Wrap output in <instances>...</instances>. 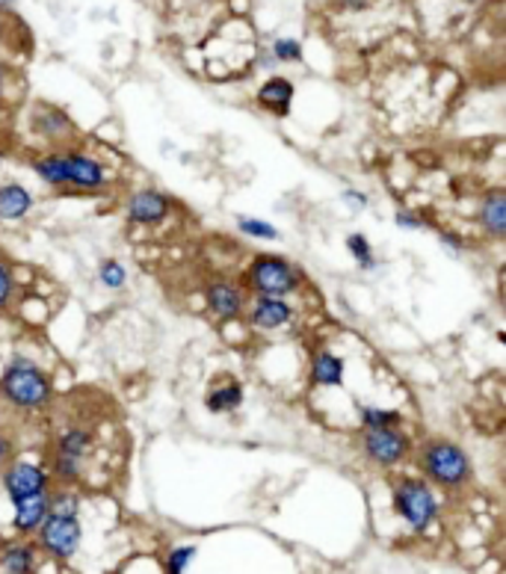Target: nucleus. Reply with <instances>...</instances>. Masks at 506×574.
Returning <instances> with one entry per match:
<instances>
[{
	"label": "nucleus",
	"mask_w": 506,
	"mask_h": 574,
	"mask_svg": "<svg viewBox=\"0 0 506 574\" xmlns=\"http://www.w3.org/2000/svg\"><path fill=\"white\" fill-rule=\"evenodd\" d=\"M33 172L39 175L48 187L62 190L66 187V169H62V151L54 149L48 154H39V158H33Z\"/></svg>",
	"instance_id": "obj_21"
},
{
	"label": "nucleus",
	"mask_w": 506,
	"mask_h": 574,
	"mask_svg": "<svg viewBox=\"0 0 506 574\" xmlns=\"http://www.w3.org/2000/svg\"><path fill=\"white\" fill-rule=\"evenodd\" d=\"M438 240H441V246L450 249V252H457V255H459V252H465V246H468L465 240L459 238L457 231H450V228H445V231L438 234Z\"/></svg>",
	"instance_id": "obj_31"
},
{
	"label": "nucleus",
	"mask_w": 506,
	"mask_h": 574,
	"mask_svg": "<svg viewBox=\"0 0 506 574\" xmlns=\"http://www.w3.org/2000/svg\"><path fill=\"white\" fill-rule=\"evenodd\" d=\"M39 569V548L24 539L7 542L0 548V574H36Z\"/></svg>",
	"instance_id": "obj_15"
},
{
	"label": "nucleus",
	"mask_w": 506,
	"mask_h": 574,
	"mask_svg": "<svg viewBox=\"0 0 506 574\" xmlns=\"http://www.w3.org/2000/svg\"><path fill=\"white\" fill-rule=\"evenodd\" d=\"M347 252L356 257V264L365 269V273H373V269H379L377 252H373V246H370V240L365 238V234L353 231V234L347 238Z\"/></svg>",
	"instance_id": "obj_22"
},
{
	"label": "nucleus",
	"mask_w": 506,
	"mask_h": 574,
	"mask_svg": "<svg viewBox=\"0 0 506 574\" xmlns=\"http://www.w3.org/2000/svg\"><path fill=\"white\" fill-rule=\"evenodd\" d=\"M62 169H66V187H74L80 193H101L107 187V169L90 151L60 149Z\"/></svg>",
	"instance_id": "obj_9"
},
{
	"label": "nucleus",
	"mask_w": 506,
	"mask_h": 574,
	"mask_svg": "<svg viewBox=\"0 0 506 574\" xmlns=\"http://www.w3.org/2000/svg\"><path fill=\"white\" fill-rule=\"evenodd\" d=\"M205 306L219 323H231L246 314V297H243V287L234 285L231 278L214 276L205 285Z\"/></svg>",
	"instance_id": "obj_10"
},
{
	"label": "nucleus",
	"mask_w": 506,
	"mask_h": 574,
	"mask_svg": "<svg viewBox=\"0 0 506 574\" xmlns=\"http://www.w3.org/2000/svg\"><path fill=\"white\" fill-rule=\"evenodd\" d=\"M50 513L60 515H80V495L69 485H62L57 492H50Z\"/></svg>",
	"instance_id": "obj_27"
},
{
	"label": "nucleus",
	"mask_w": 506,
	"mask_h": 574,
	"mask_svg": "<svg viewBox=\"0 0 506 574\" xmlns=\"http://www.w3.org/2000/svg\"><path fill=\"white\" fill-rule=\"evenodd\" d=\"M308 377L318 388H337L344 382V358H337L329 349H318L308 367Z\"/></svg>",
	"instance_id": "obj_18"
},
{
	"label": "nucleus",
	"mask_w": 506,
	"mask_h": 574,
	"mask_svg": "<svg viewBox=\"0 0 506 574\" xmlns=\"http://www.w3.org/2000/svg\"><path fill=\"white\" fill-rule=\"evenodd\" d=\"M80 539H83L80 515L48 513V518L36 530V548L50 560H71L78 554Z\"/></svg>",
	"instance_id": "obj_6"
},
{
	"label": "nucleus",
	"mask_w": 506,
	"mask_h": 574,
	"mask_svg": "<svg viewBox=\"0 0 506 574\" xmlns=\"http://www.w3.org/2000/svg\"><path fill=\"white\" fill-rule=\"evenodd\" d=\"M31 128L36 137L48 139V142H66L74 134V122L69 113L54 104H36L31 110Z\"/></svg>",
	"instance_id": "obj_12"
},
{
	"label": "nucleus",
	"mask_w": 506,
	"mask_h": 574,
	"mask_svg": "<svg viewBox=\"0 0 506 574\" xmlns=\"http://www.w3.org/2000/svg\"><path fill=\"white\" fill-rule=\"evenodd\" d=\"M394 513L412 533H427L438 518L436 489L424 477H403L391 495Z\"/></svg>",
	"instance_id": "obj_5"
},
{
	"label": "nucleus",
	"mask_w": 506,
	"mask_h": 574,
	"mask_svg": "<svg viewBox=\"0 0 506 574\" xmlns=\"http://www.w3.org/2000/svg\"><path fill=\"white\" fill-rule=\"evenodd\" d=\"M33 210L31 190L19 184V181H7L0 184V219L3 222H19Z\"/></svg>",
	"instance_id": "obj_17"
},
{
	"label": "nucleus",
	"mask_w": 506,
	"mask_h": 574,
	"mask_svg": "<svg viewBox=\"0 0 506 574\" xmlns=\"http://www.w3.org/2000/svg\"><path fill=\"white\" fill-rule=\"evenodd\" d=\"M12 0H0V7H10Z\"/></svg>",
	"instance_id": "obj_36"
},
{
	"label": "nucleus",
	"mask_w": 506,
	"mask_h": 574,
	"mask_svg": "<svg viewBox=\"0 0 506 574\" xmlns=\"http://www.w3.org/2000/svg\"><path fill=\"white\" fill-rule=\"evenodd\" d=\"M10 456H12V441L7 436H0V468L10 462Z\"/></svg>",
	"instance_id": "obj_33"
},
{
	"label": "nucleus",
	"mask_w": 506,
	"mask_h": 574,
	"mask_svg": "<svg viewBox=\"0 0 506 574\" xmlns=\"http://www.w3.org/2000/svg\"><path fill=\"white\" fill-rule=\"evenodd\" d=\"M294 320V306L288 299L276 297H255L249 302V323L261 332H276L285 329Z\"/></svg>",
	"instance_id": "obj_13"
},
{
	"label": "nucleus",
	"mask_w": 506,
	"mask_h": 574,
	"mask_svg": "<svg viewBox=\"0 0 506 574\" xmlns=\"http://www.w3.org/2000/svg\"><path fill=\"white\" fill-rule=\"evenodd\" d=\"M361 454L379 468H398L412 454V438L403 433V426H388V429H361Z\"/></svg>",
	"instance_id": "obj_7"
},
{
	"label": "nucleus",
	"mask_w": 506,
	"mask_h": 574,
	"mask_svg": "<svg viewBox=\"0 0 506 574\" xmlns=\"http://www.w3.org/2000/svg\"><path fill=\"white\" fill-rule=\"evenodd\" d=\"M205 406L214 415H231V412H238L243 406V386L240 382H222L208 394L205 400Z\"/></svg>",
	"instance_id": "obj_20"
},
{
	"label": "nucleus",
	"mask_w": 506,
	"mask_h": 574,
	"mask_svg": "<svg viewBox=\"0 0 506 574\" xmlns=\"http://www.w3.org/2000/svg\"><path fill=\"white\" fill-rule=\"evenodd\" d=\"M0 400L19 412H42L54 403V382L33 358H12L0 374Z\"/></svg>",
	"instance_id": "obj_1"
},
{
	"label": "nucleus",
	"mask_w": 506,
	"mask_h": 574,
	"mask_svg": "<svg viewBox=\"0 0 506 574\" xmlns=\"http://www.w3.org/2000/svg\"><path fill=\"white\" fill-rule=\"evenodd\" d=\"M269 54L276 62H299L302 60V45L297 39H276Z\"/></svg>",
	"instance_id": "obj_28"
},
{
	"label": "nucleus",
	"mask_w": 506,
	"mask_h": 574,
	"mask_svg": "<svg viewBox=\"0 0 506 574\" xmlns=\"http://www.w3.org/2000/svg\"><path fill=\"white\" fill-rule=\"evenodd\" d=\"M99 282L107 290H122V287L128 285V269L122 267V261H116V257H107V261H101Z\"/></svg>",
	"instance_id": "obj_25"
},
{
	"label": "nucleus",
	"mask_w": 506,
	"mask_h": 574,
	"mask_svg": "<svg viewBox=\"0 0 506 574\" xmlns=\"http://www.w3.org/2000/svg\"><path fill=\"white\" fill-rule=\"evenodd\" d=\"M417 466L424 471V480L429 485H438V489H447V492H459L471 483L474 477V466L471 459L457 441L450 438H429L421 445V454H417Z\"/></svg>",
	"instance_id": "obj_2"
},
{
	"label": "nucleus",
	"mask_w": 506,
	"mask_h": 574,
	"mask_svg": "<svg viewBox=\"0 0 506 574\" xmlns=\"http://www.w3.org/2000/svg\"><path fill=\"white\" fill-rule=\"evenodd\" d=\"M238 231H240V234H246V238H255V240H278V238H281L276 226H269L267 219H255V217H238Z\"/></svg>",
	"instance_id": "obj_26"
},
{
	"label": "nucleus",
	"mask_w": 506,
	"mask_h": 574,
	"mask_svg": "<svg viewBox=\"0 0 506 574\" xmlns=\"http://www.w3.org/2000/svg\"><path fill=\"white\" fill-rule=\"evenodd\" d=\"M294 101V83L285 78H269L258 90V104L269 113H276L278 119H285Z\"/></svg>",
	"instance_id": "obj_19"
},
{
	"label": "nucleus",
	"mask_w": 506,
	"mask_h": 574,
	"mask_svg": "<svg viewBox=\"0 0 506 574\" xmlns=\"http://www.w3.org/2000/svg\"><path fill=\"white\" fill-rule=\"evenodd\" d=\"M344 202H349V205H358V208H365V205H368L370 198H368V193H358V190H344Z\"/></svg>",
	"instance_id": "obj_32"
},
{
	"label": "nucleus",
	"mask_w": 506,
	"mask_h": 574,
	"mask_svg": "<svg viewBox=\"0 0 506 574\" xmlns=\"http://www.w3.org/2000/svg\"><path fill=\"white\" fill-rule=\"evenodd\" d=\"M388 426H403V415L398 409L361 406V429H388Z\"/></svg>",
	"instance_id": "obj_23"
},
{
	"label": "nucleus",
	"mask_w": 506,
	"mask_h": 574,
	"mask_svg": "<svg viewBox=\"0 0 506 574\" xmlns=\"http://www.w3.org/2000/svg\"><path fill=\"white\" fill-rule=\"evenodd\" d=\"M95 454V436L90 426L74 424L66 426L57 441H54V454H50V480H57L60 485H78L87 474V462Z\"/></svg>",
	"instance_id": "obj_3"
},
{
	"label": "nucleus",
	"mask_w": 506,
	"mask_h": 574,
	"mask_svg": "<svg viewBox=\"0 0 506 574\" xmlns=\"http://www.w3.org/2000/svg\"><path fill=\"white\" fill-rule=\"evenodd\" d=\"M15 506V518H12V527H15V533L24 536V539H31L36 536V530L42 527V521L48 518L50 513V492H42V495L24 497Z\"/></svg>",
	"instance_id": "obj_14"
},
{
	"label": "nucleus",
	"mask_w": 506,
	"mask_h": 574,
	"mask_svg": "<svg viewBox=\"0 0 506 574\" xmlns=\"http://www.w3.org/2000/svg\"><path fill=\"white\" fill-rule=\"evenodd\" d=\"M196 554H199L196 544H175V548H169L163 569H166V574H187L189 563L196 560Z\"/></svg>",
	"instance_id": "obj_24"
},
{
	"label": "nucleus",
	"mask_w": 506,
	"mask_h": 574,
	"mask_svg": "<svg viewBox=\"0 0 506 574\" xmlns=\"http://www.w3.org/2000/svg\"><path fill=\"white\" fill-rule=\"evenodd\" d=\"M344 3H347L349 10H365L368 7V0H344Z\"/></svg>",
	"instance_id": "obj_34"
},
{
	"label": "nucleus",
	"mask_w": 506,
	"mask_h": 574,
	"mask_svg": "<svg viewBox=\"0 0 506 574\" xmlns=\"http://www.w3.org/2000/svg\"><path fill=\"white\" fill-rule=\"evenodd\" d=\"M15 297V276H12V267L0 257V308H7Z\"/></svg>",
	"instance_id": "obj_29"
},
{
	"label": "nucleus",
	"mask_w": 506,
	"mask_h": 574,
	"mask_svg": "<svg viewBox=\"0 0 506 574\" xmlns=\"http://www.w3.org/2000/svg\"><path fill=\"white\" fill-rule=\"evenodd\" d=\"M243 285L255 297L288 299L302 287V269L281 255H255L243 273Z\"/></svg>",
	"instance_id": "obj_4"
},
{
	"label": "nucleus",
	"mask_w": 506,
	"mask_h": 574,
	"mask_svg": "<svg viewBox=\"0 0 506 574\" xmlns=\"http://www.w3.org/2000/svg\"><path fill=\"white\" fill-rule=\"evenodd\" d=\"M476 219L492 240L506 238V193L504 190H488L480 208H476Z\"/></svg>",
	"instance_id": "obj_16"
},
{
	"label": "nucleus",
	"mask_w": 506,
	"mask_h": 574,
	"mask_svg": "<svg viewBox=\"0 0 506 574\" xmlns=\"http://www.w3.org/2000/svg\"><path fill=\"white\" fill-rule=\"evenodd\" d=\"M0 92H3V69H0Z\"/></svg>",
	"instance_id": "obj_35"
},
{
	"label": "nucleus",
	"mask_w": 506,
	"mask_h": 574,
	"mask_svg": "<svg viewBox=\"0 0 506 574\" xmlns=\"http://www.w3.org/2000/svg\"><path fill=\"white\" fill-rule=\"evenodd\" d=\"M125 217H128L130 226L158 228L160 222H166L172 217V198L154 187L137 190L125 205Z\"/></svg>",
	"instance_id": "obj_11"
},
{
	"label": "nucleus",
	"mask_w": 506,
	"mask_h": 574,
	"mask_svg": "<svg viewBox=\"0 0 506 574\" xmlns=\"http://www.w3.org/2000/svg\"><path fill=\"white\" fill-rule=\"evenodd\" d=\"M0 485L12 504H19L24 497L50 492L48 468L36 466V462H7L0 468Z\"/></svg>",
	"instance_id": "obj_8"
},
{
	"label": "nucleus",
	"mask_w": 506,
	"mask_h": 574,
	"mask_svg": "<svg viewBox=\"0 0 506 574\" xmlns=\"http://www.w3.org/2000/svg\"><path fill=\"white\" fill-rule=\"evenodd\" d=\"M394 222H398V228H403V231H417V228H427L429 222L417 210H398L394 214Z\"/></svg>",
	"instance_id": "obj_30"
}]
</instances>
